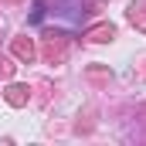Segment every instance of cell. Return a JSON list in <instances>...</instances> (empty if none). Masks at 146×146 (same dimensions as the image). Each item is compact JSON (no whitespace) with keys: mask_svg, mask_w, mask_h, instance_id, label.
Masks as SVG:
<instances>
[{"mask_svg":"<svg viewBox=\"0 0 146 146\" xmlns=\"http://www.w3.org/2000/svg\"><path fill=\"white\" fill-rule=\"evenodd\" d=\"M31 21H34V24H37V21H44V0H37V3H34V14H31Z\"/></svg>","mask_w":146,"mask_h":146,"instance_id":"obj_1","label":"cell"}]
</instances>
